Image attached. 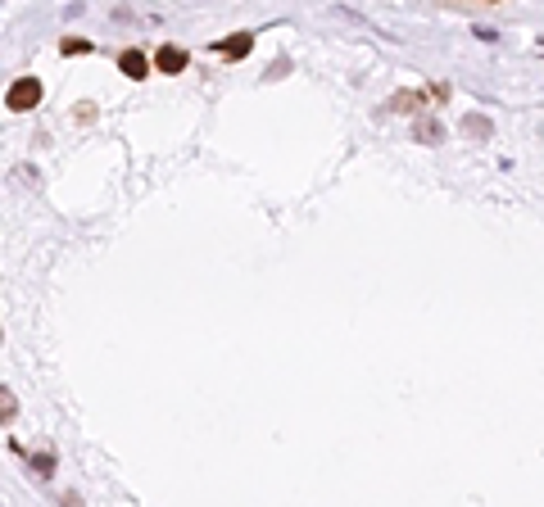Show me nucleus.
Returning a JSON list of instances; mask_svg holds the SVG:
<instances>
[{
  "mask_svg": "<svg viewBox=\"0 0 544 507\" xmlns=\"http://www.w3.org/2000/svg\"><path fill=\"white\" fill-rule=\"evenodd\" d=\"M91 50V41H82V36H69L64 41V55H87Z\"/></svg>",
  "mask_w": 544,
  "mask_h": 507,
  "instance_id": "nucleus-10",
  "label": "nucleus"
},
{
  "mask_svg": "<svg viewBox=\"0 0 544 507\" xmlns=\"http://www.w3.org/2000/svg\"><path fill=\"white\" fill-rule=\"evenodd\" d=\"M214 50L227 55V59H245V55L254 50V36H250V32H236V36H227V41H218Z\"/></svg>",
  "mask_w": 544,
  "mask_h": 507,
  "instance_id": "nucleus-4",
  "label": "nucleus"
},
{
  "mask_svg": "<svg viewBox=\"0 0 544 507\" xmlns=\"http://www.w3.org/2000/svg\"><path fill=\"white\" fill-rule=\"evenodd\" d=\"M463 131L467 136H476V141H490V118H485V113H463Z\"/></svg>",
  "mask_w": 544,
  "mask_h": 507,
  "instance_id": "nucleus-7",
  "label": "nucleus"
},
{
  "mask_svg": "<svg viewBox=\"0 0 544 507\" xmlns=\"http://www.w3.org/2000/svg\"><path fill=\"white\" fill-rule=\"evenodd\" d=\"M32 471L36 476H50L55 471V453H32Z\"/></svg>",
  "mask_w": 544,
  "mask_h": 507,
  "instance_id": "nucleus-9",
  "label": "nucleus"
},
{
  "mask_svg": "<svg viewBox=\"0 0 544 507\" xmlns=\"http://www.w3.org/2000/svg\"><path fill=\"white\" fill-rule=\"evenodd\" d=\"M41 82H36V78H18L14 86H9V95H5V104H9V109H14V113H27V109H36V104H41Z\"/></svg>",
  "mask_w": 544,
  "mask_h": 507,
  "instance_id": "nucleus-1",
  "label": "nucleus"
},
{
  "mask_svg": "<svg viewBox=\"0 0 544 507\" xmlns=\"http://www.w3.org/2000/svg\"><path fill=\"white\" fill-rule=\"evenodd\" d=\"M118 69L127 73L132 82H141V78H146V69H150V64H146V55H141V50H123V55H118Z\"/></svg>",
  "mask_w": 544,
  "mask_h": 507,
  "instance_id": "nucleus-5",
  "label": "nucleus"
},
{
  "mask_svg": "<svg viewBox=\"0 0 544 507\" xmlns=\"http://www.w3.org/2000/svg\"><path fill=\"white\" fill-rule=\"evenodd\" d=\"M14 417H18V394L9 385H0V426L14 422Z\"/></svg>",
  "mask_w": 544,
  "mask_h": 507,
  "instance_id": "nucleus-8",
  "label": "nucleus"
},
{
  "mask_svg": "<svg viewBox=\"0 0 544 507\" xmlns=\"http://www.w3.org/2000/svg\"><path fill=\"white\" fill-rule=\"evenodd\" d=\"M386 109L390 113H422V95H417V91H395Z\"/></svg>",
  "mask_w": 544,
  "mask_h": 507,
  "instance_id": "nucleus-6",
  "label": "nucleus"
},
{
  "mask_svg": "<svg viewBox=\"0 0 544 507\" xmlns=\"http://www.w3.org/2000/svg\"><path fill=\"white\" fill-rule=\"evenodd\" d=\"M60 503H64V507H82V494H73V490H69V494H64Z\"/></svg>",
  "mask_w": 544,
  "mask_h": 507,
  "instance_id": "nucleus-11",
  "label": "nucleus"
},
{
  "mask_svg": "<svg viewBox=\"0 0 544 507\" xmlns=\"http://www.w3.org/2000/svg\"><path fill=\"white\" fill-rule=\"evenodd\" d=\"M413 136L422 141V145H445V136H449V127H445L435 113H417L413 118Z\"/></svg>",
  "mask_w": 544,
  "mask_h": 507,
  "instance_id": "nucleus-2",
  "label": "nucleus"
},
{
  "mask_svg": "<svg viewBox=\"0 0 544 507\" xmlns=\"http://www.w3.org/2000/svg\"><path fill=\"white\" fill-rule=\"evenodd\" d=\"M190 64V55L181 50V45H159V55H155V69L159 73H181Z\"/></svg>",
  "mask_w": 544,
  "mask_h": 507,
  "instance_id": "nucleus-3",
  "label": "nucleus"
}]
</instances>
